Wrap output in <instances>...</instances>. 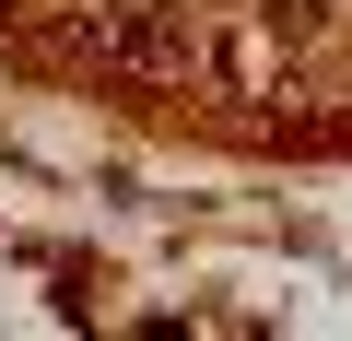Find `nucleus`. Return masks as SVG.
<instances>
[{"instance_id":"nucleus-3","label":"nucleus","mask_w":352,"mask_h":341,"mask_svg":"<svg viewBox=\"0 0 352 341\" xmlns=\"http://www.w3.org/2000/svg\"><path fill=\"white\" fill-rule=\"evenodd\" d=\"M212 83H223V94H270V71H258V48H247V36H223V48H212Z\"/></svg>"},{"instance_id":"nucleus-1","label":"nucleus","mask_w":352,"mask_h":341,"mask_svg":"<svg viewBox=\"0 0 352 341\" xmlns=\"http://www.w3.org/2000/svg\"><path fill=\"white\" fill-rule=\"evenodd\" d=\"M71 59L118 71V83H176L188 71V24H176L164 0H94V12L71 24Z\"/></svg>"},{"instance_id":"nucleus-2","label":"nucleus","mask_w":352,"mask_h":341,"mask_svg":"<svg viewBox=\"0 0 352 341\" xmlns=\"http://www.w3.org/2000/svg\"><path fill=\"white\" fill-rule=\"evenodd\" d=\"M258 36H282V48L329 36V0H258Z\"/></svg>"}]
</instances>
